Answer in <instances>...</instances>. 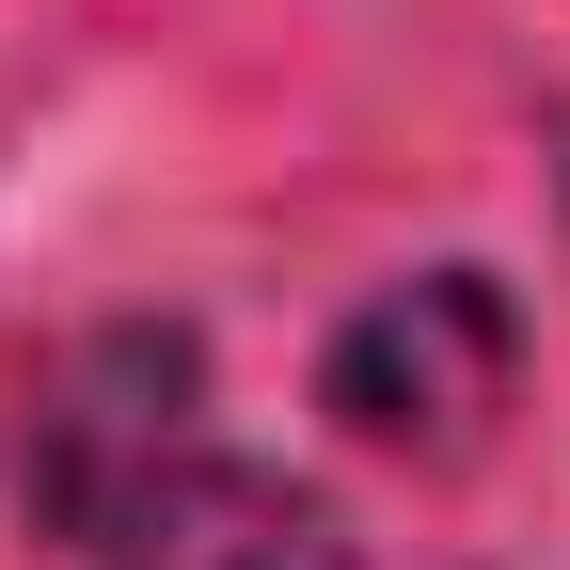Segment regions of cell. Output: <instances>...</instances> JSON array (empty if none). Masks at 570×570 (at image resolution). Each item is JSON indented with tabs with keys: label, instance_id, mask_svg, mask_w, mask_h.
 Returning a JSON list of instances; mask_svg holds the SVG:
<instances>
[{
	"label": "cell",
	"instance_id": "cell-1",
	"mask_svg": "<svg viewBox=\"0 0 570 570\" xmlns=\"http://www.w3.org/2000/svg\"><path fill=\"white\" fill-rule=\"evenodd\" d=\"M190 396H206V348H190L175 317L80 333V348L32 381V412H17V508H32V539H127V523L175 491Z\"/></svg>",
	"mask_w": 570,
	"mask_h": 570
},
{
	"label": "cell",
	"instance_id": "cell-2",
	"mask_svg": "<svg viewBox=\"0 0 570 570\" xmlns=\"http://www.w3.org/2000/svg\"><path fill=\"white\" fill-rule=\"evenodd\" d=\"M508 396H523V317H508V285L491 269H412V285H381L365 317L333 333V412L365 428L381 460H475L491 428H508Z\"/></svg>",
	"mask_w": 570,
	"mask_h": 570
},
{
	"label": "cell",
	"instance_id": "cell-3",
	"mask_svg": "<svg viewBox=\"0 0 570 570\" xmlns=\"http://www.w3.org/2000/svg\"><path fill=\"white\" fill-rule=\"evenodd\" d=\"M111 570H348V539H333L317 491H285L254 460H190L159 508L111 539Z\"/></svg>",
	"mask_w": 570,
	"mask_h": 570
}]
</instances>
